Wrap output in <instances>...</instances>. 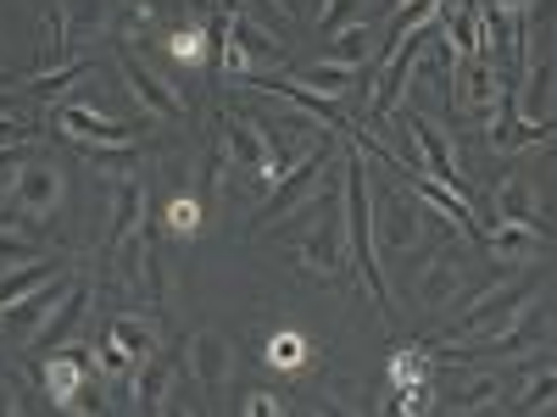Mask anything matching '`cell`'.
<instances>
[{"label":"cell","instance_id":"cell-1","mask_svg":"<svg viewBox=\"0 0 557 417\" xmlns=\"http://www.w3.org/2000/svg\"><path fill=\"white\" fill-rule=\"evenodd\" d=\"M374 190H368V156L351 146L341 156V217H346V251L351 267L368 285V301L380 306V317H391V285H385V267H380V240H374Z\"/></svg>","mask_w":557,"mask_h":417},{"label":"cell","instance_id":"cell-2","mask_svg":"<svg viewBox=\"0 0 557 417\" xmlns=\"http://www.w3.org/2000/svg\"><path fill=\"white\" fill-rule=\"evenodd\" d=\"M335 167V139L323 134V146H307V156L290 167V178L278 184V190H268V201H262V212L251 217V228L262 235V228H273V223H285V217H296L301 206H318L312 195H318V178Z\"/></svg>","mask_w":557,"mask_h":417},{"label":"cell","instance_id":"cell-3","mask_svg":"<svg viewBox=\"0 0 557 417\" xmlns=\"http://www.w3.org/2000/svg\"><path fill=\"white\" fill-rule=\"evenodd\" d=\"M218 123H223V146H228V156H235V167H246L251 178H262L268 190H278V184L290 178V162L268 146L257 112H223Z\"/></svg>","mask_w":557,"mask_h":417},{"label":"cell","instance_id":"cell-4","mask_svg":"<svg viewBox=\"0 0 557 417\" xmlns=\"http://www.w3.org/2000/svg\"><path fill=\"white\" fill-rule=\"evenodd\" d=\"M62 167L57 162H45V156H28L23 162V173H17V190H12V201H7V212L17 217V223H45L57 206H62Z\"/></svg>","mask_w":557,"mask_h":417},{"label":"cell","instance_id":"cell-5","mask_svg":"<svg viewBox=\"0 0 557 417\" xmlns=\"http://www.w3.org/2000/svg\"><path fill=\"white\" fill-rule=\"evenodd\" d=\"M462 67V89H457V106L469 112L474 123H496L502 117V106L513 101V89L502 84V67H496V56H469V62H457Z\"/></svg>","mask_w":557,"mask_h":417},{"label":"cell","instance_id":"cell-6","mask_svg":"<svg viewBox=\"0 0 557 417\" xmlns=\"http://www.w3.org/2000/svg\"><path fill=\"white\" fill-rule=\"evenodd\" d=\"M117 62H123V84H128V96L146 106V117H184L190 112V101L178 96V89L157 73V67H146L134 51H117Z\"/></svg>","mask_w":557,"mask_h":417},{"label":"cell","instance_id":"cell-7","mask_svg":"<svg viewBox=\"0 0 557 417\" xmlns=\"http://www.w3.org/2000/svg\"><path fill=\"white\" fill-rule=\"evenodd\" d=\"M57 128L73 139L78 151H96V146H134V128L128 123H117V117H107L101 106H62L57 112Z\"/></svg>","mask_w":557,"mask_h":417},{"label":"cell","instance_id":"cell-8","mask_svg":"<svg viewBox=\"0 0 557 417\" xmlns=\"http://www.w3.org/2000/svg\"><path fill=\"white\" fill-rule=\"evenodd\" d=\"M346 217L341 212H330L323 217V228H312V235H301L296 240V262L312 273V278H335L341 267H346Z\"/></svg>","mask_w":557,"mask_h":417},{"label":"cell","instance_id":"cell-9","mask_svg":"<svg viewBox=\"0 0 557 417\" xmlns=\"http://www.w3.org/2000/svg\"><path fill=\"white\" fill-rule=\"evenodd\" d=\"M430 34H435V28H424V34H407L401 45H391V51H385L380 78L368 84V96H374V112H380V117H391V112H396L401 89H407V73H412V62H418V51H424V39H430Z\"/></svg>","mask_w":557,"mask_h":417},{"label":"cell","instance_id":"cell-10","mask_svg":"<svg viewBox=\"0 0 557 417\" xmlns=\"http://www.w3.org/2000/svg\"><path fill=\"white\" fill-rule=\"evenodd\" d=\"M84 306H89V285H84V278H73V285H67V295H62L51 312L39 317V329L28 334V345H34V351H45V356H51V351H67L73 329L84 323Z\"/></svg>","mask_w":557,"mask_h":417},{"label":"cell","instance_id":"cell-11","mask_svg":"<svg viewBox=\"0 0 557 417\" xmlns=\"http://www.w3.org/2000/svg\"><path fill=\"white\" fill-rule=\"evenodd\" d=\"M424 235V223H418V206L401 195V190H380V212H374V240L391 251V256H407Z\"/></svg>","mask_w":557,"mask_h":417},{"label":"cell","instance_id":"cell-12","mask_svg":"<svg viewBox=\"0 0 557 417\" xmlns=\"http://www.w3.org/2000/svg\"><path fill=\"white\" fill-rule=\"evenodd\" d=\"M184 362H190L196 384H201V390H212V395H223V390H228V379H235V345H228L223 334H212V329L190 334V351H184Z\"/></svg>","mask_w":557,"mask_h":417},{"label":"cell","instance_id":"cell-13","mask_svg":"<svg viewBox=\"0 0 557 417\" xmlns=\"http://www.w3.org/2000/svg\"><path fill=\"white\" fill-rule=\"evenodd\" d=\"M246 84H257V89H268V96H285L307 123H323V128H330V134H346L351 123H346V112L330 101V96H318V89H307V84H296V78H246Z\"/></svg>","mask_w":557,"mask_h":417},{"label":"cell","instance_id":"cell-14","mask_svg":"<svg viewBox=\"0 0 557 417\" xmlns=\"http://www.w3.org/2000/svg\"><path fill=\"white\" fill-rule=\"evenodd\" d=\"M401 128L412 134V146H418V167H430V178H441V184H451L457 190V156H451V146H446V134L430 123V117H418V112H407L401 117Z\"/></svg>","mask_w":557,"mask_h":417},{"label":"cell","instance_id":"cell-15","mask_svg":"<svg viewBox=\"0 0 557 417\" xmlns=\"http://www.w3.org/2000/svg\"><path fill=\"white\" fill-rule=\"evenodd\" d=\"M546 201H541V190H535V178L530 173H507L502 184H496V217L502 223H530V228H546Z\"/></svg>","mask_w":557,"mask_h":417},{"label":"cell","instance_id":"cell-16","mask_svg":"<svg viewBox=\"0 0 557 417\" xmlns=\"http://www.w3.org/2000/svg\"><path fill=\"white\" fill-rule=\"evenodd\" d=\"M412 190H418V201H430L451 228H457V235H469V240H485V228L474 223V206H469V195H462V190H451V184H441V178H412Z\"/></svg>","mask_w":557,"mask_h":417},{"label":"cell","instance_id":"cell-17","mask_svg":"<svg viewBox=\"0 0 557 417\" xmlns=\"http://www.w3.org/2000/svg\"><path fill=\"white\" fill-rule=\"evenodd\" d=\"M67 285H73V278H67V273H57V278H45L39 290H28L23 301L0 306V329H28V334H34V329H39V317H45V312H51V306L67 295Z\"/></svg>","mask_w":557,"mask_h":417},{"label":"cell","instance_id":"cell-18","mask_svg":"<svg viewBox=\"0 0 557 417\" xmlns=\"http://www.w3.org/2000/svg\"><path fill=\"white\" fill-rule=\"evenodd\" d=\"M168 384H173V362H168L162 351H157L151 362H139V367H134V374H128V390H134V406H139V412H146V417H162V406L173 401V390H168Z\"/></svg>","mask_w":557,"mask_h":417},{"label":"cell","instance_id":"cell-19","mask_svg":"<svg viewBox=\"0 0 557 417\" xmlns=\"http://www.w3.org/2000/svg\"><path fill=\"white\" fill-rule=\"evenodd\" d=\"M457 278H462V256L457 251H435L424 278H418V301H424V312H446L457 301Z\"/></svg>","mask_w":557,"mask_h":417},{"label":"cell","instance_id":"cell-20","mask_svg":"<svg viewBox=\"0 0 557 417\" xmlns=\"http://www.w3.org/2000/svg\"><path fill=\"white\" fill-rule=\"evenodd\" d=\"M107 334L128 351V362H134V367H139V362H151V356L162 351V334H157V323H151L146 312H117Z\"/></svg>","mask_w":557,"mask_h":417},{"label":"cell","instance_id":"cell-21","mask_svg":"<svg viewBox=\"0 0 557 417\" xmlns=\"http://www.w3.org/2000/svg\"><path fill=\"white\" fill-rule=\"evenodd\" d=\"M84 379H89V356H78V351H51L45 367H39V384H45V395H51L57 406H67V395Z\"/></svg>","mask_w":557,"mask_h":417},{"label":"cell","instance_id":"cell-22","mask_svg":"<svg viewBox=\"0 0 557 417\" xmlns=\"http://www.w3.org/2000/svg\"><path fill=\"white\" fill-rule=\"evenodd\" d=\"M146 184L139 178H123L117 184V201H112V228H107V245H117V240H128V235H139L146 228Z\"/></svg>","mask_w":557,"mask_h":417},{"label":"cell","instance_id":"cell-23","mask_svg":"<svg viewBox=\"0 0 557 417\" xmlns=\"http://www.w3.org/2000/svg\"><path fill=\"white\" fill-rule=\"evenodd\" d=\"M541 235H546V228H530V223H502V217H496V228L485 235V245H491V256L530 262V256H535V245H541Z\"/></svg>","mask_w":557,"mask_h":417},{"label":"cell","instance_id":"cell-24","mask_svg":"<svg viewBox=\"0 0 557 417\" xmlns=\"http://www.w3.org/2000/svg\"><path fill=\"white\" fill-rule=\"evenodd\" d=\"M357 78H362V67H346V62H335V56H330V62H312V67H301V73H296V84L318 89V96H330V101H335V96H346V89H351Z\"/></svg>","mask_w":557,"mask_h":417},{"label":"cell","instance_id":"cell-25","mask_svg":"<svg viewBox=\"0 0 557 417\" xmlns=\"http://www.w3.org/2000/svg\"><path fill=\"white\" fill-rule=\"evenodd\" d=\"M330 56L346 62V67H368V56H374V28H368V23L335 28V51H330Z\"/></svg>","mask_w":557,"mask_h":417},{"label":"cell","instance_id":"cell-26","mask_svg":"<svg viewBox=\"0 0 557 417\" xmlns=\"http://www.w3.org/2000/svg\"><path fill=\"white\" fill-rule=\"evenodd\" d=\"M268 367H278V374H301V367H307V334H296V329H278L273 340H268Z\"/></svg>","mask_w":557,"mask_h":417},{"label":"cell","instance_id":"cell-27","mask_svg":"<svg viewBox=\"0 0 557 417\" xmlns=\"http://www.w3.org/2000/svg\"><path fill=\"white\" fill-rule=\"evenodd\" d=\"M45 278H57V267H45V262H23V267H7L0 273V306H12L23 301L28 290H39Z\"/></svg>","mask_w":557,"mask_h":417},{"label":"cell","instance_id":"cell-28","mask_svg":"<svg viewBox=\"0 0 557 417\" xmlns=\"http://www.w3.org/2000/svg\"><path fill=\"white\" fill-rule=\"evenodd\" d=\"M162 228H168L173 240H196L201 235V201L196 195H173L168 212H162Z\"/></svg>","mask_w":557,"mask_h":417},{"label":"cell","instance_id":"cell-29","mask_svg":"<svg viewBox=\"0 0 557 417\" xmlns=\"http://www.w3.org/2000/svg\"><path fill=\"white\" fill-rule=\"evenodd\" d=\"M62 56H67V12H45V23H39V67L51 73Z\"/></svg>","mask_w":557,"mask_h":417},{"label":"cell","instance_id":"cell-30","mask_svg":"<svg viewBox=\"0 0 557 417\" xmlns=\"http://www.w3.org/2000/svg\"><path fill=\"white\" fill-rule=\"evenodd\" d=\"M168 51H173V62H190V67H201V62H207V51H212V34H207L201 23H190V28L168 34Z\"/></svg>","mask_w":557,"mask_h":417},{"label":"cell","instance_id":"cell-31","mask_svg":"<svg viewBox=\"0 0 557 417\" xmlns=\"http://www.w3.org/2000/svg\"><path fill=\"white\" fill-rule=\"evenodd\" d=\"M34 256V235H28V223H17L12 212H0V262H28Z\"/></svg>","mask_w":557,"mask_h":417},{"label":"cell","instance_id":"cell-32","mask_svg":"<svg viewBox=\"0 0 557 417\" xmlns=\"http://www.w3.org/2000/svg\"><path fill=\"white\" fill-rule=\"evenodd\" d=\"M89 374H101V379H128V374H134V362H128V351L107 334L96 351H89Z\"/></svg>","mask_w":557,"mask_h":417},{"label":"cell","instance_id":"cell-33","mask_svg":"<svg viewBox=\"0 0 557 417\" xmlns=\"http://www.w3.org/2000/svg\"><path fill=\"white\" fill-rule=\"evenodd\" d=\"M67 417H107V390H101V374H89L73 395H67V406H62Z\"/></svg>","mask_w":557,"mask_h":417},{"label":"cell","instance_id":"cell-34","mask_svg":"<svg viewBox=\"0 0 557 417\" xmlns=\"http://www.w3.org/2000/svg\"><path fill=\"white\" fill-rule=\"evenodd\" d=\"M385 379H391V390L401 395V390H412V384H430L424 379V356L418 351H396L391 356V367H385Z\"/></svg>","mask_w":557,"mask_h":417},{"label":"cell","instance_id":"cell-35","mask_svg":"<svg viewBox=\"0 0 557 417\" xmlns=\"http://www.w3.org/2000/svg\"><path fill=\"white\" fill-rule=\"evenodd\" d=\"M552 401H557V374L546 367L541 379H530V390L513 395V417H530V412H541V406H552Z\"/></svg>","mask_w":557,"mask_h":417},{"label":"cell","instance_id":"cell-36","mask_svg":"<svg viewBox=\"0 0 557 417\" xmlns=\"http://www.w3.org/2000/svg\"><path fill=\"white\" fill-rule=\"evenodd\" d=\"M496 395H502V384H496V379H474V384L451 390V412H457V417H462V412H485Z\"/></svg>","mask_w":557,"mask_h":417},{"label":"cell","instance_id":"cell-37","mask_svg":"<svg viewBox=\"0 0 557 417\" xmlns=\"http://www.w3.org/2000/svg\"><path fill=\"white\" fill-rule=\"evenodd\" d=\"M84 78H89V62H67V67H57V78H34L28 89H34L39 101H51V96H62V89H73Z\"/></svg>","mask_w":557,"mask_h":417},{"label":"cell","instance_id":"cell-38","mask_svg":"<svg viewBox=\"0 0 557 417\" xmlns=\"http://www.w3.org/2000/svg\"><path fill=\"white\" fill-rule=\"evenodd\" d=\"M218 45H223V73H228V78H251V73H257V67H251V51H246V45L228 34V28H218Z\"/></svg>","mask_w":557,"mask_h":417},{"label":"cell","instance_id":"cell-39","mask_svg":"<svg viewBox=\"0 0 557 417\" xmlns=\"http://www.w3.org/2000/svg\"><path fill=\"white\" fill-rule=\"evenodd\" d=\"M23 162H28V151H23V146H7V151H0V201H12Z\"/></svg>","mask_w":557,"mask_h":417},{"label":"cell","instance_id":"cell-40","mask_svg":"<svg viewBox=\"0 0 557 417\" xmlns=\"http://www.w3.org/2000/svg\"><path fill=\"white\" fill-rule=\"evenodd\" d=\"M351 12H357V0H323V7H318V28L335 34V28L351 23Z\"/></svg>","mask_w":557,"mask_h":417},{"label":"cell","instance_id":"cell-41","mask_svg":"<svg viewBox=\"0 0 557 417\" xmlns=\"http://www.w3.org/2000/svg\"><path fill=\"white\" fill-rule=\"evenodd\" d=\"M240 417H285V406H278V395H268V390H251Z\"/></svg>","mask_w":557,"mask_h":417},{"label":"cell","instance_id":"cell-42","mask_svg":"<svg viewBox=\"0 0 557 417\" xmlns=\"http://www.w3.org/2000/svg\"><path fill=\"white\" fill-rule=\"evenodd\" d=\"M396 412H401V417H424V412H430V384L401 390V395H396Z\"/></svg>","mask_w":557,"mask_h":417},{"label":"cell","instance_id":"cell-43","mask_svg":"<svg viewBox=\"0 0 557 417\" xmlns=\"http://www.w3.org/2000/svg\"><path fill=\"white\" fill-rule=\"evenodd\" d=\"M480 7H485V12H502V17H524L535 0H480Z\"/></svg>","mask_w":557,"mask_h":417},{"label":"cell","instance_id":"cell-44","mask_svg":"<svg viewBox=\"0 0 557 417\" xmlns=\"http://www.w3.org/2000/svg\"><path fill=\"white\" fill-rule=\"evenodd\" d=\"M312 417H351V412H346V406H335V401H318V406H312Z\"/></svg>","mask_w":557,"mask_h":417},{"label":"cell","instance_id":"cell-45","mask_svg":"<svg viewBox=\"0 0 557 417\" xmlns=\"http://www.w3.org/2000/svg\"><path fill=\"white\" fill-rule=\"evenodd\" d=\"M162 417H196V406H190V401H168Z\"/></svg>","mask_w":557,"mask_h":417},{"label":"cell","instance_id":"cell-46","mask_svg":"<svg viewBox=\"0 0 557 417\" xmlns=\"http://www.w3.org/2000/svg\"><path fill=\"white\" fill-rule=\"evenodd\" d=\"M0 417H23V412H17V401H12V395H0Z\"/></svg>","mask_w":557,"mask_h":417},{"label":"cell","instance_id":"cell-47","mask_svg":"<svg viewBox=\"0 0 557 417\" xmlns=\"http://www.w3.org/2000/svg\"><path fill=\"white\" fill-rule=\"evenodd\" d=\"M552 374H557V362H552Z\"/></svg>","mask_w":557,"mask_h":417},{"label":"cell","instance_id":"cell-48","mask_svg":"<svg viewBox=\"0 0 557 417\" xmlns=\"http://www.w3.org/2000/svg\"><path fill=\"white\" fill-rule=\"evenodd\" d=\"M396 7H401V0H396Z\"/></svg>","mask_w":557,"mask_h":417}]
</instances>
